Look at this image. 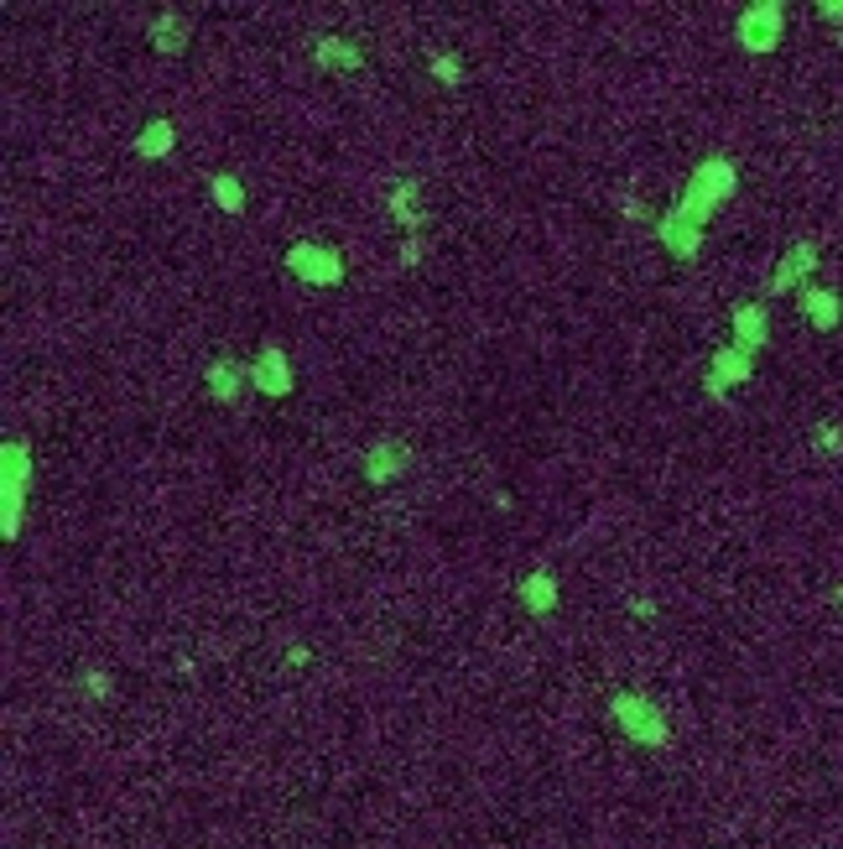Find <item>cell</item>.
<instances>
[{"mask_svg":"<svg viewBox=\"0 0 843 849\" xmlns=\"http://www.w3.org/2000/svg\"><path fill=\"white\" fill-rule=\"evenodd\" d=\"M740 193V167L729 157H702L687 178V189L677 193V204L656 219V240L667 245V256L693 260L702 251V225L724 209L729 198Z\"/></svg>","mask_w":843,"mask_h":849,"instance_id":"1","label":"cell"},{"mask_svg":"<svg viewBox=\"0 0 843 849\" xmlns=\"http://www.w3.org/2000/svg\"><path fill=\"white\" fill-rule=\"evenodd\" d=\"M391 219L401 230H422V209H417V183H401L391 189Z\"/></svg>","mask_w":843,"mask_h":849,"instance_id":"17","label":"cell"},{"mask_svg":"<svg viewBox=\"0 0 843 849\" xmlns=\"http://www.w3.org/2000/svg\"><path fill=\"white\" fill-rule=\"evenodd\" d=\"M786 37V5L781 0H755L734 16V43L745 52H775Z\"/></svg>","mask_w":843,"mask_h":849,"instance_id":"3","label":"cell"},{"mask_svg":"<svg viewBox=\"0 0 843 849\" xmlns=\"http://www.w3.org/2000/svg\"><path fill=\"white\" fill-rule=\"evenodd\" d=\"M818 16H822V22H843V0H822Z\"/></svg>","mask_w":843,"mask_h":849,"instance_id":"21","label":"cell"},{"mask_svg":"<svg viewBox=\"0 0 843 849\" xmlns=\"http://www.w3.org/2000/svg\"><path fill=\"white\" fill-rule=\"evenodd\" d=\"M313 58H318V69H328V73H354L365 63V52L354 48L350 37H318V43H313Z\"/></svg>","mask_w":843,"mask_h":849,"instance_id":"12","label":"cell"},{"mask_svg":"<svg viewBox=\"0 0 843 849\" xmlns=\"http://www.w3.org/2000/svg\"><path fill=\"white\" fill-rule=\"evenodd\" d=\"M427 63H432V73H438L443 84H464V69H459V58H453V52H432Z\"/></svg>","mask_w":843,"mask_h":849,"instance_id":"19","label":"cell"},{"mask_svg":"<svg viewBox=\"0 0 843 849\" xmlns=\"http://www.w3.org/2000/svg\"><path fill=\"white\" fill-rule=\"evenodd\" d=\"M89 693H94V699H105V693H110V683H105V672H89Z\"/></svg>","mask_w":843,"mask_h":849,"instance_id":"22","label":"cell"},{"mask_svg":"<svg viewBox=\"0 0 843 849\" xmlns=\"http://www.w3.org/2000/svg\"><path fill=\"white\" fill-rule=\"evenodd\" d=\"M813 271H818V245H813V240H796L792 251L775 260L771 282H766V298H786V292H796V287H807Z\"/></svg>","mask_w":843,"mask_h":849,"instance_id":"7","label":"cell"},{"mask_svg":"<svg viewBox=\"0 0 843 849\" xmlns=\"http://www.w3.org/2000/svg\"><path fill=\"white\" fill-rule=\"evenodd\" d=\"M286 271L307 287H339L344 282V256L323 245V240H297V245H286Z\"/></svg>","mask_w":843,"mask_h":849,"instance_id":"5","label":"cell"},{"mask_svg":"<svg viewBox=\"0 0 843 849\" xmlns=\"http://www.w3.org/2000/svg\"><path fill=\"white\" fill-rule=\"evenodd\" d=\"M209 189H213V204H219L224 214H245V189H240V178H230V172H219V178H213Z\"/></svg>","mask_w":843,"mask_h":849,"instance_id":"18","label":"cell"},{"mask_svg":"<svg viewBox=\"0 0 843 849\" xmlns=\"http://www.w3.org/2000/svg\"><path fill=\"white\" fill-rule=\"evenodd\" d=\"M813 438H818V449H822V453H839V449H843V438H839V427H828V423H822V427H818V433H813Z\"/></svg>","mask_w":843,"mask_h":849,"instance_id":"20","label":"cell"},{"mask_svg":"<svg viewBox=\"0 0 843 849\" xmlns=\"http://www.w3.org/2000/svg\"><path fill=\"white\" fill-rule=\"evenodd\" d=\"M187 32H193V22H183L178 11H167V16L151 22V48L167 52V58H178V52L187 48Z\"/></svg>","mask_w":843,"mask_h":849,"instance_id":"15","label":"cell"},{"mask_svg":"<svg viewBox=\"0 0 843 849\" xmlns=\"http://www.w3.org/2000/svg\"><path fill=\"white\" fill-rule=\"evenodd\" d=\"M204 380H209V397L230 407V401L240 397V386L251 380V365H234V360H213L209 371H204Z\"/></svg>","mask_w":843,"mask_h":849,"instance_id":"14","label":"cell"},{"mask_svg":"<svg viewBox=\"0 0 843 849\" xmlns=\"http://www.w3.org/2000/svg\"><path fill=\"white\" fill-rule=\"evenodd\" d=\"M26 496H32V449L22 438H5L0 444V532H5V543L22 537Z\"/></svg>","mask_w":843,"mask_h":849,"instance_id":"2","label":"cell"},{"mask_svg":"<svg viewBox=\"0 0 843 849\" xmlns=\"http://www.w3.org/2000/svg\"><path fill=\"white\" fill-rule=\"evenodd\" d=\"M609 719L631 735L635 745H667V740H672L661 708H656L646 693H614V699H609Z\"/></svg>","mask_w":843,"mask_h":849,"instance_id":"4","label":"cell"},{"mask_svg":"<svg viewBox=\"0 0 843 849\" xmlns=\"http://www.w3.org/2000/svg\"><path fill=\"white\" fill-rule=\"evenodd\" d=\"M172 142H178V125H172L167 116H157V120H151V125H146V131L136 136V151H140V157H151V162H162L167 151H172Z\"/></svg>","mask_w":843,"mask_h":849,"instance_id":"16","label":"cell"},{"mask_svg":"<svg viewBox=\"0 0 843 849\" xmlns=\"http://www.w3.org/2000/svg\"><path fill=\"white\" fill-rule=\"evenodd\" d=\"M251 386H256L260 397H292L297 391V376H292V360H286V350H277V344H266V350L251 360Z\"/></svg>","mask_w":843,"mask_h":849,"instance_id":"8","label":"cell"},{"mask_svg":"<svg viewBox=\"0 0 843 849\" xmlns=\"http://www.w3.org/2000/svg\"><path fill=\"white\" fill-rule=\"evenodd\" d=\"M406 464H412V449H406L401 438H380V444L365 453V480H370V485H391V480H401Z\"/></svg>","mask_w":843,"mask_h":849,"instance_id":"9","label":"cell"},{"mask_svg":"<svg viewBox=\"0 0 843 849\" xmlns=\"http://www.w3.org/2000/svg\"><path fill=\"white\" fill-rule=\"evenodd\" d=\"M766 339H771V313L766 303H740L734 307V344L749 354L766 350Z\"/></svg>","mask_w":843,"mask_h":849,"instance_id":"10","label":"cell"},{"mask_svg":"<svg viewBox=\"0 0 843 849\" xmlns=\"http://www.w3.org/2000/svg\"><path fill=\"white\" fill-rule=\"evenodd\" d=\"M802 313H807V324L818 333H833L843 324L839 292H828V287H807V292H802Z\"/></svg>","mask_w":843,"mask_h":849,"instance_id":"11","label":"cell"},{"mask_svg":"<svg viewBox=\"0 0 843 849\" xmlns=\"http://www.w3.org/2000/svg\"><path fill=\"white\" fill-rule=\"evenodd\" d=\"M521 605L532 615H552L558 610V579H552V568H537V573H526L521 579Z\"/></svg>","mask_w":843,"mask_h":849,"instance_id":"13","label":"cell"},{"mask_svg":"<svg viewBox=\"0 0 843 849\" xmlns=\"http://www.w3.org/2000/svg\"><path fill=\"white\" fill-rule=\"evenodd\" d=\"M755 376V354L740 350V344H724V350L708 354V376H702V391L713 401H724L729 386H745Z\"/></svg>","mask_w":843,"mask_h":849,"instance_id":"6","label":"cell"}]
</instances>
